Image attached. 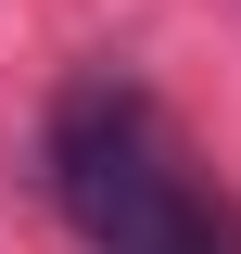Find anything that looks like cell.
I'll list each match as a JSON object with an SVG mask.
<instances>
[{"instance_id": "obj_1", "label": "cell", "mask_w": 241, "mask_h": 254, "mask_svg": "<svg viewBox=\"0 0 241 254\" xmlns=\"http://www.w3.org/2000/svg\"><path fill=\"white\" fill-rule=\"evenodd\" d=\"M38 178H51L63 229H76L89 254H241V229L190 190L165 115H152L140 89H115V76H76V89L51 102Z\"/></svg>"}]
</instances>
